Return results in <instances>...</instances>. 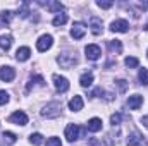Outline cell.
Segmentation results:
<instances>
[{
    "label": "cell",
    "mask_w": 148,
    "mask_h": 146,
    "mask_svg": "<svg viewBox=\"0 0 148 146\" xmlns=\"http://www.w3.org/2000/svg\"><path fill=\"white\" fill-rule=\"evenodd\" d=\"M66 23H67V14H64V12L57 14V16L52 19V24H53V26H64Z\"/></svg>",
    "instance_id": "22"
},
{
    "label": "cell",
    "mask_w": 148,
    "mask_h": 146,
    "mask_svg": "<svg viewBox=\"0 0 148 146\" xmlns=\"http://www.w3.org/2000/svg\"><path fill=\"white\" fill-rule=\"evenodd\" d=\"M47 146H62L59 138H48L47 139Z\"/></svg>",
    "instance_id": "33"
},
{
    "label": "cell",
    "mask_w": 148,
    "mask_h": 146,
    "mask_svg": "<svg viewBox=\"0 0 148 146\" xmlns=\"http://www.w3.org/2000/svg\"><path fill=\"white\" fill-rule=\"evenodd\" d=\"M83 105H84V102H83V98L81 96H74L73 100L69 102V110H73V112H79V110L83 108Z\"/></svg>",
    "instance_id": "18"
},
{
    "label": "cell",
    "mask_w": 148,
    "mask_h": 146,
    "mask_svg": "<svg viewBox=\"0 0 148 146\" xmlns=\"http://www.w3.org/2000/svg\"><path fill=\"white\" fill-rule=\"evenodd\" d=\"M141 124L148 129V115H143V117H141Z\"/></svg>",
    "instance_id": "34"
},
{
    "label": "cell",
    "mask_w": 148,
    "mask_h": 146,
    "mask_svg": "<svg viewBox=\"0 0 148 146\" xmlns=\"http://www.w3.org/2000/svg\"><path fill=\"white\" fill-rule=\"evenodd\" d=\"M53 84H55V89L59 91V93H66L67 89H69V81H67V77H64V76H59V74H53Z\"/></svg>",
    "instance_id": "5"
},
{
    "label": "cell",
    "mask_w": 148,
    "mask_h": 146,
    "mask_svg": "<svg viewBox=\"0 0 148 146\" xmlns=\"http://www.w3.org/2000/svg\"><path fill=\"white\" fill-rule=\"evenodd\" d=\"M121 120H122V115H121V113H114V115L110 117V124L114 126V127H115V126H119V124H121Z\"/></svg>",
    "instance_id": "31"
},
{
    "label": "cell",
    "mask_w": 148,
    "mask_h": 146,
    "mask_svg": "<svg viewBox=\"0 0 148 146\" xmlns=\"http://www.w3.org/2000/svg\"><path fill=\"white\" fill-rule=\"evenodd\" d=\"M29 57H31V50H29V46H21V48H17V52H16V60H19V62H26Z\"/></svg>",
    "instance_id": "15"
},
{
    "label": "cell",
    "mask_w": 148,
    "mask_h": 146,
    "mask_svg": "<svg viewBox=\"0 0 148 146\" xmlns=\"http://www.w3.org/2000/svg\"><path fill=\"white\" fill-rule=\"evenodd\" d=\"M84 53H86V59L88 60H98L100 55H102V48L98 45H88L84 48Z\"/></svg>",
    "instance_id": "7"
},
{
    "label": "cell",
    "mask_w": 148,
    "mask_h": 146,
    "mask_svg": "<svg viewBox=\"0 0 148 146\" xmlns=\"http://www.w3.org/2000/svg\"><path fill=\"white\" fill-rule=\"evenodd\" d=\"M90 28H91V33H93L95 36L102 35V33H103V24H102V19H98V17H91V19H90Z\"/></svg>",
    "instance_id": "11"
},
{
    "label": "cell",
    "mask_w": 148,
    "mask_h": 146,
    "mask_svg": "<svg viewBox=\"0 0 148 146\" xmlns=\"http://www.w3.org/2000/svg\"><path fill=\"white\" fill-rule=\"evenodd\" d=\"M12 46V35L5 33V35H0V50L3 52H9Z\"/></svg>",
    "instance_id": "16"
},
{
    "label": "cell",
    "mask_w": 148,
    "mask_h": 146,
    "mask_svg": "<svg viewBox=\"0 0 148 146\" xmlns=\"http://www.w3.org/2000/svg\"><path fill=\"white\" fill-rule=\"evenodd\" d=\"M109 50H110L112 53H122V43H121V40H110L109 41Z\"/></svg>",
    "instance_id": "21"
},
{
    "label": "cell",
    "mask_w": 148,
    "mask_h": 146,
    "mask_svg": "<svg viewBox=\"0 0 148 146\" xmlns=\"http://www.w3.org/2000/svg\"><path fill=\"white\" fill-rule=\"evenodd\" d=\"M12 12L10 10H3V12H0V28H3V26H9L10 24V21H12Z\"/></svg>",
    "instance_id": "19"
},
{
    "label": "cell",
    "mask_w": 148,
    "mask_h": 146,
    "mask_svg": "<svg viewBox=\"0 0 148 146\" xmlns=\"http://www.w3.org/2000/svg\"><path fill=\"white\" fill-rule=\"evenodd\" d=\"M28 7H29V3H28V2H24V3H23V5L19 7V16H21V17H28V16L31 14Z\"/></svg>",
    "instance_id": "28"
},
{
    "label": "cell",
    "mask_w": 148,
    "mask_h": 146,
    "mask_svg": "<svg viewBox=\"0 0 148 146\" xmlns=\"http://www.w3.org/2000/svg\"><path fill=\"white\" fill-rule=\"evenodd\" d=\"M29 143L35 146H40L41 143H43V136L40 134V132H33L31 136H29Z\"/></svg>",
    "instance_id": "26"
},
{
    "label": "cell",
    "mask_w": 148,
    "mask_h": 146,
    "mask_svg": "<svg viewBox=\"0 0 148 146\" xmlns=\"http://www.w3.org/2000/svg\"><path fill=\"white\" fill-rule=\"evenodd\" d=\"M115 84L119 86V91L122 93V91H126V88H127V81L126 79H117L115 81Z\"/></svg>",
    "instance_id": "32"
},
{
    "label": "cell",
    "mask_w": 148,
    "mask_h": 146,
    "mask_svg": "<svg viewBox=\"0 0 148 146\" xmlns=\"http://www.w3.org/2000/svg\"><path fill=\"white\" fill-rule=\"evenodd\" d=\"M52 45H53V38H52V35H43V36L38 38V41H36L38 52H47V50L52 48Z\"/></svg>",
    "instance_id": "4"
},
{
    "label": "cell",
    "mask_w": 148,
    "mask_h": 146,
    "mask_svg": "<svg viewBox=\"0 0 148 146\" xmlns=\"http://www.w3.org/2000/svg\"><path fill=\"white\" fill-rule=\"evenodd\" d=\"M14 77H16V71H14L10 65H3V67H0V79H2V81L10 83V81H14Z\"/></svg>",
    "instance_id": "10"
},
{
    "label": "cell",
    "mask_w": 148,
    "mask_h": 146,
    "mask_svg": "<svg viewBox=\"0 0 148 146\" xmlns=\"http://www.w3.org/2000/svg\"><path fill=\"white\" fill-rule=\"evenodd\" d=\"M84 35H86V24L84 23H74L73 28H71V36L74 40H81Z\"/></svg>",
    "instance_id": "8"
},
{
    "label": "cell",
    "mask_w": 148,
    "mask_h": 146,
    "mask_svg": "<svg viewBox=\"0 0 148 146\" xmlns=\"http://www.w3.org/2000/svg\"><path fill=\"white\" fill-rule=\"evenodd\" d=\"M86 131H90V132H98V131H102V119H98V117L90 119L88 124H86Z\"/></svg>",
    "instance_id": "13"
},
{
    "label": "cell",
    "mask_w": 148,
    "mask_h": 146,
    "mask_svg": "<svg viewBox=\"0 0 148 146\" xmlns=\"http://www.w3.org/2000/svg\"><path fill=\"white\" fill-rule=\"evenodd\" d=\"M127 29H129V23L126 19H115V21H112L110 31H114V33H127Z\"/></svg>",
    "instance_id": "6"
},
{
    "label": "cell",
    "mask_w": 148,
    "mask_h": 146,
    "mask_svg": "<svg viewBox=\"0 0 148 146\" xmlns=\"http://www.w3.org/2000/svg\"><path fill=\"white\" fill-rule=\"evenodd\" d=\"M79 84H81L83 88H90V86L93 84V74L91 72H84L81 77H79Z\"/></svg>",
    "instance_id": "20"
},
{
    "label": "cell",
    "mask_w": 148,
    "mask_h": 146,
    "mask_svg": "<svg viewBox=\"0 0 148 146\" xmlns=\"http://www.w3.org/2000/svg\"><path fill=\"white\" fill-rule=\"evenodd\" d=\"M57 64L64 69H71L73 65L77 64V57L76 53H71V52H66V53H59L57 57Z\"/></svg>",
    "instance_id": "2"
},
{
    "label": "cell",
    "mask_w": 148,
    "mask_h": 146,
    "mask_svg": "<svg viewBox=\"0 0 148 146\" xmlns=\"http://www.w3.org/2000/svg\"><path fill=\"white\" fill-rule=\"evenodd\" d=\"M124 64H126V67H129V69H136V67L140 65V60H138L136 57H126Z\"/></svg>",
    "instance_id": "25"
},
{
    "label": "cell",
    "mask_w": 148,
    "mask_h": 146,
    "mask_svg": "<svg viewBox=\"0 0 148 146\" xmlns=\"http://www.w3.org/2000/svg\"><path fill=\"white\" fill-rule=\"evenodd\" d=\"M138 81H140V84L148 86V69H140V72H138Z\"/></svg>",
    "instance_id": "24"
},
{
    "label": "cell",
    "mask_w": 148,
    "mask_h": 146,
    "mask_svg": "<svg viewBox=\"0 0 148 146\" xmlns=\"http://www.w3.org/2000/svg\"><path fill=\"white\" fill-rule=\"evenodd\" d=\"M97 5H98L100 9H110L112 5H114V2H112V0H98Z\"/></svg>",
    "instance_id": "29"
},
{
    "label": "cell",
    "mask_w": 148,
    "mask_h": 146,
    "mask_svg": "<svg viewBox=\"0 0 148 146\" xmlns=\"http://www.w3.org/2000/svg\"><path fill=\"white\" fill-rule=\"evenodd\" d=\"M141 105H143V96L141 95H133V96L127 98V107L131 110H138Z\"/></svg>",
    "instance_id": "14"
},
{
    "label": "cell",
    "mask_w": 148,
    "mask_h": 146,
    "mask_svg": "<svg viewBox=\"0 0 148 146\" xmlns=\"http://www.w3.org/2000/svg\"><path fill=\"white\" fill-rule=\"evenodd\" d=\"M84 132H86V129H81L77 124H69V126L66 127V138H67L69 143L77 141V138H79L81 134H84Z\"/></svg>",
    "instance_id": "3"
},
{
    "label": "cell",
    "mask_w": 148,
    "mask_h": 146,
    "mask_svg": "<svg viewBox=\"0 0 148 146\" xmlns=\"http://www.w3.org/2000/svg\"><path fill=\"white\" fill-rule=\"evenodd\" d=\"M9 120H10L12 124H16V126H26V124H28V115H26L24 112L17 110V112H14V113L9 117Z\"/></svg>",
    "instance_id": "9"
},
{
    "label": "cell",
    "mask_w": 148,
    "mask_h": 146,
    "mask_svg": "<svg viewBox=\"0 0 148 146\" xmlns=\"http://www.w3.org/2000/svg\"><path fill=\"white\" fill-rule=\"evenodd\" d=\"M60 110H62V105L60 103H57V102H50V103H47L43 108H41V117H45V119H55V117H59L60 115Z\"/></svg>",
    "instance_id": "1"
},
{
    "label": "cell",
    "mask_w": 148,
    "mask_h": 146,
    "mask_svg": "<svg viewBox=\"0 0 148 146\" xmlns=\"http://www.w3.org/2000/svg\"><path fill=\"white\" fill-rule=\"evenodd\" d=\"M9 93L7 91H3V89H0V105H7L9 103Z\"/></svg>",
    "instance_id": "30"
},
{
    "label": "cell",
    "mask_w": 148,
    "mask_h": 146,
    "mask_svg": "<svg viewBox=\"0 0 148 146\" xmlns=\"http://www.w3.org/2000/svg\"><path fill=\"white\" fill-rule=\"evenodd\" d=\"M141 143H143V138H141L140 132L134 131L127 136V146H141Z\"/></svg>",
    "instance_id": "17"
},
{
    "label": "cell",
    "mask_w": 148,
    "mask_h": 146,
    "mask_svg": "<svg viewBox=\"0 0 148 146\" xmlns=\"http://www.w3.org/2000/svg\"><path fill=\"white\" fill-rule=\"evenodd\" d=\"M47 7L52 10V12H64V5L60 3V2H47Z\"/></svg>",
    "instance_id": "23"
},
{
    "label": "cell",
    "mask_w": 148,
    "mask_h": 146,
    "mask_svg": "<svg viewBox=\"0 0 148 146\" xmlns=\"http://www.w3.org/2000/svg\"><path fill=\"white\" fill-rule=\"evenodd\" d=\"M35 86H40V88H43L45 86V79L40 76V74H36V76H31V79H29V83L26 84V91L29 93Z\"/></svg>",
    "instance_id": "12"
},
{
    "label": "cell",
    "mask_w": 148,
    "mask_h": 146,
    "mask_svg": "<svg viewBox=\"0 0 148 146\" xmlns=\"http://www.w3.org/2000/svg\"><path fill=\"white\" fill-rule=\"evenodd\" d=\"M147 55H148V52H147Z\"/></svg>",
    "instance_id": "35"
},
{
    "label": "cell",
    "mask_w": 148,
    "mask_h": 146,
    "mask_svg": "<svg viewBox=\"0 0 148 146\" xmlns=\"http://www.w3.org/2000/svg\"><path fill=\"white\" fill-rule=\"evenodd\" d=\"M3 141L9 143V145H14V143L17 141V136H16L14 132H10V131H5V132H3Z\"/></svg>",
    "instance_id": "27"
}]
</instances>
